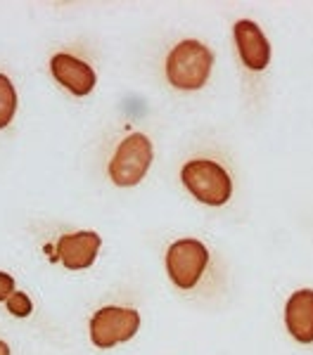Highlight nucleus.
Masks as SVG:
<instances>
[{
	"label": "nucleus",
	"instance_id": "obj_1",
	"mask_svg": "<svg viewBox=\"0 0 313 355\" xmlns=\"http://www.w3.org/2000/svg\"><path fill=\"white\" fill-rule=\"evenodd\" d=\"M214 67V53L199 41H180L167 57V78L178 90H199Z\"/></svg>",
	"mask_w": 313,
	"mask_h": 355
},
{
	"label": "nucleus",
	"instance_id": "obj_2",
	"mask_svg": "<svg viewBox=\"0 0 313 355\" xmlns=\"http://www.w3.org/2000/svg\"><path fill=\"white\" fill-rule=\"evenodd\" d=\"M180 180L192 197L209 206H223L232 194V180L228 171L212 159L187 162L180 171Z\"/></svg>",
	"mask_w": 313,
	"mask_h": 355
},
{
	"label": "nucleus",
	"instance_id": "obj_3",
	"mask_svg": "<svg viewBox=\"0 0 313 355\" xmlns=\"http://www.w3.org/2000/svg\"><path fill=\"white\" fill-rule=\"evenodd\" d=\"M152 164V142L142 133H130L117 147L110 162V178L119 187H133L145 178Z\"/></svg>",
	"mask_w": 313,
	"mask_h": 355
},
{
	"label": "nucleus",
	"instance_id": "obj_4",
	"mask_svg": "<svg viewBox=\"0 0 313 355\" xmlns=\"http://www.w3.org/2000/svg\"><path fill=\"white\" fill-rule=\"evenodd\" d=\"M140 327V315L133 308L105 306L90 320V341L98 348H112L133 339Z\"/></svg>",
	"mask_w": 313,
	"mask_h": 355
},
{
	"label": "nucleus",
	"instance_id": "obj_5",
	"mask_svg": "<svg viewBox=\"0 0 313 355\" xmlns=\"http://www.w3.org/2000/svg\"><path fill=\"white\" fill-rule=\"evenodd\" d=\"M209 266L207 246L197 239H180L174 242L167 251V270L176 287L192 289L199 282Z\"/></svg>",
	"mask_w": 313,
	"mask_h": 355
},
{
	"label": "nucleus",
	"instance_id": "obj_6",
	"mask_svg": "<svg viewBox=\"0 0 313 355\" xmlns=\"http://www.w3.org/2000/svg\"><path fill=\"white\" fill-rule=\"evenodd\" d=\"M100 234L93 230H83V232H74V234H65L57 242V259L62 261V266L69 268V270H83V268H90L98 259L100 251Z\"/></svg>",
	"mask_w": 313,
	"mask_h": 355
},
{
	"label": "nucleus",
	"instance_id": "obj_7",
	"mask_svg": "<svg viewBox=\"0 0 313 355\" xmlns=\"http://www.w3.org/2000/svg\"><path fill=\"white\" fill-rule=\"evenodd\" d=\"M237 43V53L244 67H249L252 71H261V69L269 67L271 62V43L266 41L264 31L259 24H254L252 19H240L232 28Z\"/></svg>",
	"mask_w": 313,
	"mask_h": 355
},
{
	"label": "nucleus",
	"instance_id": "obj_8",
	"mask_svg": "<svg viewBox=\"0 0 313 355\" xmlns=\"http://www.w3.org/2000/svg\"><path fill=\"white\" fill-rule=\"evenodd\" d=\"M50 71H53L55 81L62 83L71 95L83 97L95 88V71L83 60L67 53H57L50 60Z\"/></svg>",
	"mask_w": 313,
	"mask_h": 355
},
{
	"label": "nucleus",
	"instance_id": "obj_9",
	"mask_svg": "<svg viewBox=\"0 0 313 355\" xmlns=\"http://www.w3.org/2000/svg\"><path fill=\"white\" fill-rule=\"evenodd\" d=\"M285 324L301 343L313 341V289H299L285 306Z\"/></svg>",
	"mask_w": 313,
	"mask_h": 355
},
{
	"label": "nucleus",
	"instance_id": "obj_10",
	"mask_svg": "<svg viewBox=\"0 0 313 355\" xmlns=\"http://www.w3.org/2000/svg\"><path fill=\"white\" fill-rule=\"evenodd\" d=\"M17 112V90L5 73H0V128L12 121Z\"/></svg>",
	"mask_w": 313,
	"mask_h": 355
},
{
	"label": "nucleus",
	"instance_id": "obj_11",
	"mask_svg": "<svg viewBox=\"0 0 313 355\" xmlns=\"http://www.w3.org/2000/svg\"><path fill=\"white\" fill-rule=\"evenodd\" d=\"M8 311L17 315V318H28L33 311V303L24 291H15V294L8 299Z\"/></svg>",
	"mask_w": 313,
	"mask_h": 355
},
{
	"label": "nucleus",
	"instance_id": "obj_12",
	"mask_svg": "<svg viewBox=\"0 0 313 355\" xmlns=\"http://www.w3.org/2000/svg\"><path fill=\"white\" fill-rule=\"evenodd\" d=\"M15 294V279L8 272H0V301H8Z\"/></svg>",
	"mask_w": 313,
	"mask_h": 355
},
{
	"label": "nucleus",
	"instance_id": "obj_13",
	"mask_svg": "<svg viewBox=\"0 0 313 355\" xmlns=\"http://www.w3.org/2000/svg\"><path fill=\"white\" fill-rule=\"evenodd\" d=\"M0 355H10V346L5 341H0Z\"/></svg>",
	"mask_w": 313,
	"mask_h": 355
}]
</instances>
